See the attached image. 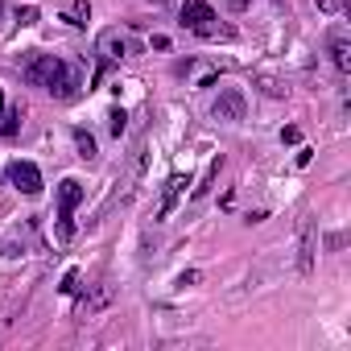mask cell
<instances>
[{
  "mask_svg": "<svg viewBox=\"0 0 351 351\" xmlns=\"http://www.w3.org/2000/svg\"><path fill=\"white\" fill-rule=\"evenodd\" d=\"M21 75H25V83L46 87L54 99H71V95H75V87H79V75H75L58 54H34V58H25Z\"/></svg>",
  "mask_w": 351,
  "mask_h": 351,
  "instance_id": "6da1fadb",
  "label": "cell"
},
{
  "mask_svg": "<svg viewBox=\"0 0 351 351\" xmlns=\"http://www.w3.org/2000/svg\"><path fill=\"white\" fill-rule=\"evenodd\" d=\"M83 203V182L79 178H62L58 182V240L66 244L75 236V207Z\"/></svg>",
  "mask_w": 351,
  "mask_h": 351,
  "instance_id": "7a4b0ae2",
  "label": "cell"
},
{
  "mask_svg": "<svg viewBox=\"0 0 351 351\" xmlns=\"http://www.w3.org/2000/svg\"><path fill=\"white\" fill-rule=\"evenodd\" d=\"M182 25L199 38H219V13L207 5V0H186L182 5Z\"/></svg>",
  "mask_w": 351,
  "mask_h": 351,
  "instance_id": "3957f363",
  "label": "cell"
},
{
  "mask_svg": "<svg viewBox=\"0 0 351 351\" xmlns=\"http://www.w3.org/2000/svg\"><path fill=\"white\" fill-rule=\"evenodd\" d=\"M314 256H318V232H314V219L306 215L298 223V277L314 273Z\"/></svg>",
  "mask_w": 351,
  "mask_h": 351,
  "instance_id": "277c9868",
  "label": "cell"
},
{
  "mask_svg": "<svg viewBox=\"0 0 351 351\" xmlns=\"http://www.w3.org/2000/svg\"><path fill=\"white\" fill-rule=\"evenodd\" d=\"M211 112H215V120H228V124H240V120H244V112H248V104H244V91H240V87H223Z\"/></svg>",
  "mask_w": 351,
  "mask_h": 351,
  "instance_id": "5b68a950",
  "label": "cell"
},
{
  "mask_svg": "<svg viewBox=\"0 0 351 351\" xmlns=\"http://www.w3.org/2000/svg\"><path fill=\"white\" fill-rule=\"evenodd\" d=\"M9 182L21 191V195H42V169L34 161H13L9 165Z\"/></svg>",
  "mask_w": 351,
  "mask_h": 351,
  "instance_id": "8992f818",
  "label": "cell"
},
{
  "mask_svg": "<svg viewBox=\"0 0 351 351\" xmlns=\"http://www.w3.org/2000/svg\"><path fill=\"white\" fill-rule=\"evenodd\" d=\"M191 182L182 178V173H173V178L165 182V191H161V203H157V219H169V211L178 207V199H182V191H186Z\"/></svg>",
  "mask_w": 351,
  "mask_h": 351,
  "instance_id": "52a82bcc",
  "label": "cell"
},
{
  "mask_svg": "<svg viewBox=\"0 0 351 351\" xmlns=\"http://www.w3.org/2000/svg\"><path fill=\"white\" fill-rule=\"evenodd\" d=\"M252 87H256L261 95H269V99H285V95H289V83H285L281 75H273V71H256V75H252Z\"/></svg>",
  "mask_w": 351,
  "mask_h": 351,
  "instance_id": "ba28073f",
  "label": "cell"
},
{
  "mask_svg": "<svg viewBox=\"0 0 351 351\" xmlns=\"http://www.w3.org/2000/svg\"><path fill=\"white\" fill-rule=\"evenodd\" d=\"M330 62H335L339 75H351V42H347L343 34L330 38Z\"/></svg>",
  "mask_w": 351,
  "mask_h": 351,
  "instance_id": "9c48e42d",
  "label": "cell"
},
{
  "mask_svg": "<svg viewBox=\"0 0 351 351\" xmlns=\"http://www.w3.org/2000/svg\"><path fill=\"white\" fill-rule=\"evenodd\" d=\"M99 54H104L108 62H116V58H124V54H128V42L112 29V34H104V38H99Z\"/></svg>",
  "mask_w": 351,
  "mask_h": 351,
  "instance_id": "30bf717a",
  "label": "cell"
},
{
  "mask_svg": "<svg viewBox=\"0 0 351 351\" xmlns=\"http://www.w3.org/2000/svg\"><path fill=\"white\" fill-rule=\"evenodd\" d=\"M108 302H112V289H108V285H95V293H91V298H83L79 314H87V318H91V314H95V310H104Z\"/></svg>",
  "mask_w": 351,
  "mask_h": 351,
  "instance_id": "8fae6325",
  "label": "cell"
},
{
  "mask_svg": "<svg viewBox=\"0 0 351 351\" xmlns=\"http://www.w3.org/2000/svg\"><path fill=\"white\" fill-rule=\"evenodd\" d=\"M21 128V112L5 108V91H0V136H13Z\"/></svg>",
  "mask_w": 351,
  "mask_h": 351,
  "instance_id": "7c38bea8",
  "label": "cell"
},
{
  "mask_svg": "<svg viewBox=\"0 0 351 351\" xmlns=\"http://www.w3.org/2000/svg\"><path fill=\"white\" fill-rule=\"evenodd\" d=\"M75 149H79L83 161H95V136L87 128H75Z\"/></svg>",
  "mask_w": 351,
  "mask_h": 351,
  "instance_id": "4fadbf2b",
  "label": "cell"
},
{
  "mask_svg": "<svg viewBox=\"0 0 351 351\" xmlns=\"http://www.w3.org/2000/svg\"><path fill=\"white\" fill-rule=\"evenodd\" d=\"M62 21H71V25H87V21H91V5H87V0H75V5L62 13Z\"/></svg>",
  "mask_w": 351,
  "mask_h": 351,
  "instance_id": "5bb4252c",
  "label": "cell"
},
{
  "mask_svg": "<svg viewBox=\"0 0 351 351\" xmlns=\"http://www.w3.org/2000/svg\"><path fill=\"white\" fill-rule=\"evenodd\" d=\"M219 165H223V157H215V161L207 165V173H203V182L195 186V199H203V195L211 191V182H215V173H219Z\"/></svg>",
  "mask_w": 351,
  "mask_h": 351,
  "instance_id": "9a60e30c",
  "label": "cell"
},
{
  "mask_svg": "<svg viewBox=\"0 0 351 351\" xmlns=\"http://www.w3.org/2000/svg\"><path fill=\"white\" fill-rule=\"evenodd\" d=\"M124 124H128L124 108H112V112H108V128H112V136H120V132H124Z\"/></svg>",
  "mask_w": 351,
  "mask_h": 351,
  "instance_id": "2e32d148",
  "label": "cell"
},
{
  "mask_svg": "<svg viewBox=\"0 0 351 351\" xmlns=\"http://www.w3.org/2000/svg\"><path fill=\"white\" fill-rule=\"evenodd\" d=\"M58 289H62V293H75V289H79V269H66V277H62Z\"/></svg>",
  "mask_w": 351,
  "mask_h": 351,
  "instance_id": "e0dca14e",
  "label": "cell"
},
{
  "mask_svg": "<svg viewBox=\"0 0 351 351\" xmlns=\"http://www.w3.org/2000/svg\"><path fill=\"white\" fill-rule=\"evenodd\" d=\"M17 21H21V25H34V21H38V9H34V5L17 9Z\"/></svg>",
  "mask_w": 351,
  "mask_h": 351,
  "instance_id": "ac0fdd59",
  "label": "cell"
},
{
  "mask_svg": "<svg viewBox=\"0 0 351 351\" xmlns=\"http://www.w3.org/2000/svg\"><path fill=\"white\" fill-rule=\"evenodd\" d=\"M314 9L326 13V17H335V13H339V0H314Z\"/></svg>",
  "mask_w": 351,
  "mask_h": 351,
  "instance_id": "d6986e66",
  "label": "cell"
},
{
  "mask_svg": "<svg viewBox=\"0 0 351 351\" xmlns=\"http://www.w3.org/2000/svg\"><path fill=\"white\" fill-rule=\"evenodd\" d=\"M281 141H285V145H298V141H302V132L289 124V128H281Z\"/></svg>",
  "mask_w": 351,
  "mask_h": 351,
  "instance_id": "ffe728a7",
  "label": "cell"
}]
</instances>
